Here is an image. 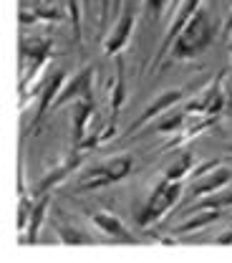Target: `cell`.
<instances>
[{
    "label": "cell",
    "instance_id": "obj_1",
    "mask_svg": "<svg viewBox=\"0 0 232 263\" xmlns=\"http://www.w3.org/2000/svg\"><path fill=\"white\" fill-rule=\"evenodd\" d=\"M215 38H217V21L204 5H199V10L192 15V21L174 38L166 56H169L172 64L174 61H192L212 46Z\"/></svg>",
    "mask_w": 232,
    "mask_h": 263
},
{
    "label": "cell",
    "instance_id": "obj_2",
    "mask_svg": "<svg viewBox=\"0 0 232 263\" xmlns=\"http://www.w3.org/2000/svg\"><path fill=\"white\" fill-rule=\"evenodd\" d=\"M182 195H184L182 182L162 180V182L149 193V197L144 200V205L136 210V218H134L136 226H139V228H152L154 223H159L166 213L182 200Z\"/></svg>",
    "mask_w": 232,
    "mask_h": 263
},
{
    "label": "cell",
    "instance_id": "obj_3",
    "mask_svg": "<svg viewBox=\"0 0 232 263\" xmlns=\"http://www.w3.org/2000/svg\"><path fill=\"white\" fill-rule=\"evenodd\" d=\"M53 56V38L51 35H31L20 41V94L31 86L35 76Z\"/></svg>",
    "mask_w": 232,
    "mask_h": 263
},
{
    "label": "cell",
    "instance_id": "obj_4",
    "mask_svg": "<svg viewBox=\"0 0 232 263\" xmlns=\"http://www.w3.org/2000/svg\"><path fill=\"white\" fill-rule=\"evenodd\" d=\"M132 170H134L132 155H116V157H111L109 162L96 164L94 170H89V172L83 175V182L78 185V190L86 193V190H99V187H106V185L121 182Z\"/></svg>",
    "mask_w": 232,
    "mask_h": 263
},
{
    "label": "cell",
    "instance_id": "obj_5",
    "mask_svg": "<svg viewBox=\"0 0 232 263\" xmlns=\"http://www.w3.org/2000/svg\"><path fill=\"white\" fill-rule=\"evenodd\" d=\"M222 79H225V71H220L212 79V84L204 86V91H199L192 101H187L184 111L189 117H220L222 109L227 106V94L222 89Z\"/></svg>",
    "mask_w": 232,
    "mask_h": 263
},
{
    "label": "cell",
    "instance_id": "obj_6",
    "mask_svg": "<svg viewBox=\"0 0 232 263\" xmlns=\"http://www.w3.org/2000/svg\"><path fill=\"white\" fill-rule=\"evenodd\" d=\"M232 182V167L222 164L220 160L215 162L204 164L202 170L197 172L192 187L187 190V200H197V197H204V195H212V193H220L222 187H227Z\"/></svg>",
    "mask_w": 232,
    "mask_h": 263
},
{
    "label": "cell",
    "instance_id": "obj_7",
    "mask_svg": "<svg viewBox=\"0 0 232 263\" xmlns=\"http://www.w3.org/2000/svg\"><path fill=\"white\" fill-rule=\"evenodd\" d=\"M134 26H136V8L126 5V8L119 13V18H116L111 33H109L106 41H103V56H109V59L119 56V53L129 46V41H132Z\"/></svg>",
    "mask_w": 232,
    "mask_h": 263
},
{
    "label": "cell",
    "instance_id": "obj_8",
    "mask_svg": "<svg viewBox=\"0 0 232 263\" xmlns=\"http://www.w3.org/2000/svg\"><path fill=\"white\" fill-rule=\"evenodd\" d=\"M94 76H96V68L94 66H83L78 73H73L68 79V84L61 89L58 99L53 101V109L51 111H56V109H61L66 104H73L78 99H94Z\"/></svg>",
    "mask_w": 232,
    "mask_h": 263
},
{
    "label": "cell",
    "instance_id": "obj_9",
    "mask_svg": "<svg viewBox=\"0 0 232 263\" xmlns=\"http://www.w3.org/2000/svg\"><path fill=\"white\" fill-rule=\"evenodd\" d=\"M199 5H202V0H182V3L177 5V10L172 13V23H169V28H166V33H164V41H162L159 51L154 53V66H162V61L166 59V53H169V48H172V43H174V38L192 21V15L199 10Z\"/></svg>",
    "mask_w": 232,
    "mask_h": 263
},
{
    "label": "cell",
    "instance_id": "obj_10",
    "mask_svg": "<svg viewBox=\"0 0 232 263\" xmlns=\"http://www.w3.org/2000/svg\"><path fill=\"white\" fill-rule=\"evenodd\" d=\"M184 99V91L182 89H169V91H162L157 99H152V104L134 119L132 124H129V129H126V137H134L136 132L141 129L144 124H149L152 119H157V117H162L169 106H174V104H179Z\"/></svg>",
    "mask_w": 232,
    "mask_h": 263
},
{
    "label": "cell",
    "instance_id": "obj_11",
    "mask_svg": "<svg viewBox=\"0 0 232 263\" xmlns=\"http://www.w3.org/2000/svg\"><path fill=\"white\" fill-rule=\"evenodd\" d=\"M64 81H66V68H56L53 73L46 76V84H43V91H40V99H38V109H35V117H33V129L40 127L43 117L53 109V101L61 94Z\"/></svg>",
    "mask_w": 232,
    "mask_h": 263
},
{
    "label": "cell",
    "instance_id": "obj_12",
    "mask_svg": "<svg viewBox=\"0 0 232 263\" xmlns=\"http://www.w3.org/2000/svg\"><path fill=\"white\" fill-rule=\"evenodd\" d=\"M83 155H86V152L73 149V152L68 155L64 162L58 164V167H53V170H51V172H48V175H46V177H43L38 185H35L33 195L38 197V195H46V193H53V187H56V185H61L64 180H68V175H71V172H73L78 164L83 162Z\"/></svg>",
    "mask_w": 232,
    "mask_h": 263
},
{
    "label": "cell",
    "instance_id": "obj_13",
    "mask_svg": "<svg viewBox=\"0 0 232 263\" xmlns=\"http://www.w3.org/2000/svg\"><path fill=\"white\" fill-rule=\"evenodd\" d=\"M94 117H96V101L94 99H78L73 101V147L78 142H83L89 137V129L94 124Z\"/></svg>",
    "mask_w": 232,
    "mask_h": 263
},
{
    "label": "cell",
    "instance_id": "obj_14",
    "mask_svg": "<svg viewBox=\"0 0 232 263\" xmlns=\"http://www.w3.org/2000/svg\"><path fill=\"white\" fill-rule=\"evenodd\" d=\"M91 223H94L101 233H106L109 238H116V240H121V243H134V235L129 233V228L124 226V220H121L116 213H111V210H91Z\"/></svg>",
    "mask_w": 232,
    "mask_h": 263
},
{
    "label": "cell",
    "instance_id": "obj_15",
    "mask_svg": "<svg viewBox=\"0 0 232 263\" xmlns=\"http://www.w3.org/2000/svg\"><path fill=\"white\" fill-rule=\"evenodd\" d=\"M48 205H51V193L35 197L33 210H31V220H28V230H26V235H23L26 243H35V240H38V233H40V228H43V220H46Z\"/></svg>",
    "mask_w": 232,
    "mask_h": 263
},
{
    "label": "cell",
    "instance_id": "obj_16",
    "mask_svg": "<svg viewBox=\"0 0 232 263\" xmlns=\"http://www.w3.org/2000/svg\"><path fill=\"white\" fill-rule=\"evenodd\" d=\"M35 21H53V23H58V21H64V10L61 8H46V5H31V8H20V26L26 28V26H31Z\"/></svg>",
    "mask_w": 232,
    "mask_h": 263
},
{
    "label": "cell",
    "instance_id": "obj_17",
    "mask_svg": "<svg viewBox=\"0 0 232 263\" xmlns=\"http://www.w3.org/2000/svg\"><path fill=\"white\" fill-rule=\"evenodd\" d=\"M192 167H195V155H192L189 149H182V152L177 155V160H174V162L164 170V180L182 182V180L192 172Z\"/></svg>",
    "mask_w": 232,
    "mask_h": 263
},
{
    "label": "cell",
    "instance_id": "obj_18",
    "mask_svg": "<svg viewBox=\"0 0 232 263\" xmlns=\"http://www.w3.org/2000/svg\"><path fill=\"white\" fill-rule=\"evenodd\" d=\"M187 117H189V114H187L184 109L177 111V114H172V117H164V114H162V122H157L152 129L159 132V134H177V132L187 124Z\"/></svg>",
    "mask_w": 232,
    "mask_h": 263
},
{
    "label": "cell",
    "instance_id": "obj_19",
    "mask_svg": "<svg viewBox=\"0 0 232 263\" xmlns=\"http://www.w3.org/2000/svg\"><path fill=\"white\" fill-rule=\"evenodd\" d=\"M169 3H172V0H144V15H146L152 23H157L166 10H169Z\"/></svg>",
    "mask_w": 232,
    "mask_h": 263
},
{
    "label": "cell",
    "instance_id": "obj_20",
    "mask_svg": "<svg viewBox=\"0 0 232 263\" xmlns=\"http://www.w3.org/2000/svg\"><path fill=\"white\" fill-rule=\"evenodd\" d=\"M56 230H58V238H61L64 243H73V246L91 243V235H86V233H81V230H76V228H64V226H56Z\"/></svg>",
    "mask_w": 232,
    "mask_h": 263
},
{
    "label": "cell",
    "instance_id": "obj_21",
    "mask_svg": "<svg viewBox=\"0 0 232 263\" xmlns=\"http://www.w3.org/2000/svg\"><path fill=\"white\" fill-rule=\"evenodd\" d=\"M222 31H225V38L232 35V10L227 13V21H225V28H222Z\"/></svg>",
    "mask_w": 232,
    "mask_h": 263
},
{
    "label": "cell",
    "instance_id": "obj_22",
    "mask_svg": "<svg viewBox=\"0 0 232 263\" xmlns=\"http://www.w3.org/2000/svg\"><path fill=\"white\" fill-rule=\"evenodd\" d=\"M217 243H220V246H227V243H232V230H230V233H222V235L217 238Z\"/></svg>",
    "mask_w": 232,
    "mask_h": 263
},
{
    "label": "cell",
    "instance_id": "obj_23",
    "mask_svg": "<svg viewBox=\"0 0 232 263\" xmlns=\"http://www.w3.org/2000/svg\"><path fill=\"white\" fill-rule=\"evenodd\" d=\"M179 3H182V0H172V3H169V15L177 10V5H179Z\"/></svg>",
    "mask_w": 232,
    "mask_h": 263
},
{
    "label": "cell",
    "instance_id": "obj_24",
    "mask_svg": "<svg viewBox=\"0 0 232 263\" xmlns=\"http://www.w3.org/2000/svg\"><path fill=\"white\" fill-rule=\"evenodd\" d=\"M230 53H232V48H230Z\"/></svg>",
    "mask_w": 232,
    "mask_h": 263
}]
</instances>
